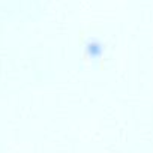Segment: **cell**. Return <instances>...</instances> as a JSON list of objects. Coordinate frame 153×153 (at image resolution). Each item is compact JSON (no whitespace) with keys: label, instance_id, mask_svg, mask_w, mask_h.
<instances>
[{"label":"cell","instance_id":"obj_1","mask_svg":"<svg viewBox=\"0 0 153 153\" xmlns=\"http://www.w3.org/2000/svg\"><path fill=\"white\" fill-rule=\"evenodd\" d=\"M86 50H87L93 57H96V56H98L96 53H101V51H102V50H101V45H98V44H95V42H90V44L86 47Z\"/></svg>","mask_w":153,"mask_h":153}]
</instances>
